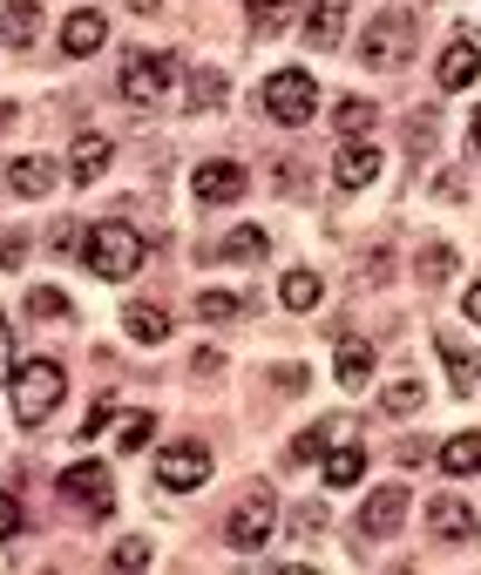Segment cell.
I'll use <instances>...</instances> for the list:
<instances>
[{
	"mask_svg": "<svg viewBox=\"0 0 481 575\" xmlns=\"http://www.w3.org/2000/svg\"><path fill=\"white\" fill-rule=\"evenodd\" d=\"M143 230H129V224H96L89 237H82V265L96 271V278H109V285H122V278H136L143 271Z\"/></svg>",
	"mask_w": 481,
	"mask_h": 575,
	"instance_id": "obj_1",
	"label": "cell"
},
{
	"mask_svg": "<svg viewBox=\"0 0 481 575\" xmlns=\"http://www.w3.org/2000/svg\"><path fill=\"white\" fill-rule=\"evenodd\" d=\"M61 393H68L61 359H28V366L14 373V420H21V427H41L55 406H61Z\"/></svg>",
	"mask_w": 481,
	"mask_h": 575,
	"instance_id": "obj_2",
	"label": "cell"
},
{
	"mask_svg": "<svg viewBox=\"0 0 481 575\" xmlns=\"http://www.w3.org/2000/svg\"><path fill=\"white\" fill-rule=\"evenodd\" d=\"M258 109H265L272 122H285V129L312 122V116H318V89H312V75H305V68H278L265 89H258Z\"/></svg>",
	"mask_w": 481,
	"mask_h": 575,
	"instance_id": "obj_3",
	"label": "cell"
},
{
	"mask_svg": "<svg viewBox=\"0 0 481 575\" xmlns=\"http://www.w3.org/2000/svg\"><path fill=\"white\" fill-rule=\"evenodd\" d=\"M272 535H278V495H272V487H252V495L230 508V522H224V542H230L237 555H258Z\"/></svg>",
	"mask_w": 481,
	"mask_h": 575,
	"instance_id": "obj_4",
	"label": "cell"
},
{
	"mask_svg": "<svg viewBox=\"0 0 481 575\" xmlns=\"http://www.w3.org/2000/svg\"><path fill=\"white\" fill-rule=\"evenodd\" d=\"M408 54H414V14H408V8L380 14V21L366 28V41H360V61H366V68H400Z\"/></svg>",
	"mask_w": 481,
	"mask_h": 575,
	"instance_id": "obj_5",
	"label": "cell"
},
{
	"mask_svg": "<svg viewBox=\"0 0 481 575\" xmlns=\"http://www.w3.org/2000/svg\"><path fill=\"white\" fill-rule=\"evenodd\" d=\"M177 81V61L170 54H149V48H136L129 61H122V102H136V109H149L156 96H164Z\"/></svg>",
	"mask_w": 481,
	"mask_h": 575,
	"instance_id": "obj_6",
	"label": "cell"
},
{
	"mask_svg": "<svg viewBox=\"0 0 481 575\" xmlns=\"http://www.w3.org/2000/svg\"><path fill=\"white\" fill-rule=\"evenodd\" d=\"M61 495H68L75 508H89V515H109V508H116V480H109V467L82 460V467L61 474Z\"/></svg>",
	"mask_w": 481,
	"mask_h": 575,
	"instance_id": "obj_7",
	"label": "cell"
},
{
	"mask_svg": "<svg viewBox=\"0 0 481 575\" xmlns=\"http://www.w3.org/2000/svg\"><path fill=\"white\" fill-rule=\"evenodd\" d=\"M400 522H408V487H373L366 508H360V535L366 542H386Z\"/></svg>",
	"mask_w": 481,
	"mask_h": 575,
	"instance_id": "obj_8",
	"label": "cell"
},
{
	"mask_svg": "<svg viewBox=\"0 0 481 575\" xmlns=\"http://www.w3.org/2000/svg\"><path fill=\"white\" fill-rule=\"evenodd\" d=\"M156 480L164 487H204L210 480V454L204 447H164L156 454Z\"/></svg>",
	"mask_w": 481,
	"mask_h": 575,
	"instance_id": "obj_9",
	"label": "cell"
},
{
	"mask_svg": "<svg viewBox=\"0 0 481 575\" xmlns=\"http://www.w3.org/2000/svg\"><path fill=\"white\" fill-rule=\"evenodd\" d=\"M373 177H380V149H373L366 136H353V142L340 149V162H333V184H340V190H366Z\"/></svg>",
	"mask_w": 481,
	"mask_h": 575,
	"instance_id": "obj_10",
	"label": "cell"
},
{
	"mask_svg": "<svg viewBox=\"0 0 481 575\" xmlns=\"http://www.w3.org/2000/svg\"><path fill=\"white\" fill-rule=\"evenodd\" d=\"M428 535H434V542H474L481 522H474L454 495H441V502H428Z\"/></svg>",
	"mask_w": 481,
	"mask_h": 575,
	"instance_id": "obj_11",
	"label": "cell"
},
{
	"mask_svg": "<svg viewBox=\"0 0 481 575\" xmlns=\"http://www.w3.org/2000/svg\"><path fill=\"white\" fill-rule=\"evenodd\" d=\"M190 190L204 204H237V197H245V170H237V162H204V170L190 177Z\"/></svg>",
	"mask_w": 481,
	"mask_h": 575,
	"instance_id": "obj_12",
	"label": "cell"
},
{
	"mask_svg": "<svg viewBox=\"0 0 481 575\" xmlns=\"http://www.w3.org/2000/svg\"><path fill=\"white\" fill-rule=\"evenodd\" d=\"M122 333L136 346H164L170 339V311L164 305H122Z\"/></svg>",
	"mask_w": 481,
	"mask_h": 575,
	"instance_id": "obj_13",
	"label": "cell"
},
{
	"mask_svg": "<svg viewBox=\"0 0 481 575\" xmlns=\"http://www.w3.org/2000/svg\"><path fill=\"white\" fill-rule=\"evenodd\" d=\"M102 34H109V21H102L96 8L68 14V21H61V54H96V48H102Z\"/></svg>",
	"mask_w": 481,
	"mask_h": 575,
	"instance_id": "obj_14",
	"label": "cell"
},
{
	"mask_svg": "<svg viewBox=\"0 0 481 575\" xmlns=\"http://www.w3.org/2000/svg\"><path fill=\"white\" fill-rule=\"evenodd\" d=\"M474 75H481V48H474L468 34H454L448 54H441V89H468Z\"/></svg>",
	"mask_w": 481,
	"mask_h": 575,
	"instance_id": "obj_15",
	"label": "cell"
},
{
	"mask_svg": "<svg viewBox=\"0 0 481 575\" xmlns=\"http://www.w3.org/2000/svg\"><path fill=\"white\" fill-rule=\"evenodd\" d=\"M360 474H366V454H360L353 434H340V440L326 447V487H353Z\"/></svg>",
	"mask_w": 481,
	"mask_h": 575,
	"instance_id": "obj_16",
	"label": "cell"
},
{
	"mask_svg": "<svg viewBox=\"0 0 481 575\" xmlns=\"http://www.w3.org/2000/svg\"><path fill=\"white\" fill-rule=\"evenodd\" d=\"M340 34H346V8H340V0H318V8L305 14V41L326 54V48H340Z\"/></svg>",
	"mask_w": 481,
	"mask_h": 575,
	"instance_id": "obj_17",
	"label": "cell"
},
{
	"mask_svg": "<svg viewBox=\"0 0 481 575\" xmlns=\"http://www.w3.org/2000/svg\"><path fill=\"white\" fill-rule=\"evenodd\" d=\"M109 170V142L102 136H82V142H75V156H68V177L75 184H96Z\"/></svg>",
	"mask_w": 481,
	"mask_h": 575,
	"instance_id": "obj_18",
	"label": "cell"
},
{
	"mask_svg": "<svg viewBox=\"0 0 481 575\" xmlns=\"http://www.w3.org/2000/svg\"><path fill=\"white\" fill-rule=\"evenodd\" d=\"M340 386H373V346L366 339H340Z\"/></svg>",
	"mask_w": 481,
	"mask_h": 575,
	"instance_id": "obj_19",
	"label": "cell"
},
{
	"mask_svg": "<svg viewBox=\"0 0 481 575\" xmlns=\"http://www.w3.org/2000/svg\"><path fill=\"white\" fill-rule=\"evenodd\" d=\"M0 34H8L14 48H28V41L41 34V8H35V0H14V8L0 14Z\"/></svg>",
	"mask_w": 481,
	"mask_h": 575,
	"instance_id": "obj_20",
	"label": "cell"
},
{
	"mask_svg": "<svg viewBox=\"0 0 481 575\" xmlns=\"http://www.w3.org/2000/svg\"><path fill=\"white\" fill-rule=\"evenodd\" d=\"M8 184H14L21 197H48V184H55V170H48V162H41V156H21V162H14V170H8Z\"/></svg>",
	"mask_w": 481,
	"mask_h": 575,
	"instance_id": "obj_21",
	"label": "cell"
},
{
	"mask_svg": "<svg viewBox=\"0 0 481 575\" xmlns=\"http://www.w3.org/2000/svg\"><path fill=\"white\" fill-rule=\"evenodd\" d=\"M441 366H448V386H454V393H474L481 366H474V359H468V353H461L454 339H441Z\"/></svg>",
	"mask_w": 481,
	"mask_h": 575,
	"instance_id": "obj_22",
	"label": "cell"
},
{
	"mask_svg": "<svg viewBox=\"0 0 481 575\" xmlns=\"http://www.w3.org/2000/svg\"><path fill=\"white\" fill-rule=\"evenodd\" d=\"M441 467H448V474H474V467H481V434H454V440L441 447Z\"/></svg>",
	"mask_w": 481,
	"mask_h": 575,
	"instance_id": "obj_23",
	"label": "cell"
},
{
	"mask_svg": "<svg viewBox=\"0 0 481 575\" xmlns=\"http://www.w3.org/2000/svg\"><path fill=\"white\" fill-rule=\"evenodd\" d=\"M210 258H230V265H237V258H265V230H258V224H245V230H230V237L217 244Z\"/></svg>",
	"mask_w": 481,
	"mask_h": 575,
	"instance_id": "obj_24",
	"label": "cell"
},
{
	"mask_svg": "<svg viewBox=\"0 0 481 575\" xmlns=\"http://www.w3.org/2000/svg\"><path fill=\"white\" fill-rule=\"evenodd\" d=\"M333 122H340V129H346V142H353V136H366V129H373V102H366V96H340Z\"/></svg>",
	"mask_w": 481,
	"mask_h": 575,
	"instance_id": "obj_25",
	"label": "cell"
},
{
	"mask_svg": "<svg viewBox=\"0 0 481 575\" xmlns=\"http://www.w3.org/2000/svg\"><path fill=\"white\" fill-rule=\"evenodd\" d=\"M149 434H156V420H149V414H116V447H122V454H143V447H149Z\"/></svg>",
	"mask_w": 481,
	"mask_h": 575,
	"instance_id": "obj_26",
	"label": "cell"
},
{
	"mask_svg": "<svg viewBox=\"0 0 481 575\" xmlns=\"http://www.w3.org/2000/svg\"><path fill=\"white\" fill-rule=\"evenodd\" d=\"M224 96H230V81H224L217 68H197V75H190V102H197V109H217Z\"/></svg>",
	"mask_w": 481,
	"mask_h": 575,
	"instance_id": "obj_27",
	"label": "cell"
},
{
	"mask_svg": "<svg viewBox=\"0 0 481 575\" xmlns=\"http://www.w3.org/2000/svg\"><path fill=\"white\" fill-rule=\"evenodd\" d=\"M278 298H285L292 311H312V305H318V278H312V271H285V285H278Z\"/></svg>",
	"mask_w": 481,
	"mask_h": 575,
	"instance_id": "obj_28",
	"label": "cell"
},
{
	"mask_svg": "<svg viewBox=\"0 0 481 575\" xmlns=\"http://www.w3.org/2000/svg\"><path fill=\"white\" fill-rule=\"evenodd\" d=\"M454 278V251L448 244H421V285H448Z\"/></svg>",
	"mask_w": 481,
	"mask_h": 575,
	"instance_id": "obj_29",
	"label": "cell"
},
{
	"mask_svg": "<svg viewBox=\"0 0 481 575\" xmlns=\"http://www.w3.org/2000/svg\"><path fill=\"white\" fill-rule=\"evenodd\" d=\"M245 14H252V28H258V34H278V28L292 21L285 0H245Z\"/></svg>",
	"mask_w": 481,
	"mask_h": 575,
	"instance_id": "obj_30",
	"label": "cell"
},
{
	"mask_svg": "<svg viewBox=\"0 0 481 575\" xmlns=\"http://www.w3.org/2000/svg\"><path fill=\"white\" fill-rule=\"evenodd\" d=\"M237 311H245V305H237L230 291H197V318H204V325H224V318H237Z\"/></svg>",
	"mask_w": 481,
	"mask_h": 575,
	"instance_id": "obj_31",
	"label": "cell"
},
{
	"mask_svg": "<svg viewBox=\"0 0 481 575\" xmlns=\"http://www.w3.org/2000/svg\"><path fill=\"white\" fill-rule=\"evenodd\" d=\"M421 399H428V386H421V379H393V386H386V414H414Z\"/></svg>",
	"mask_w": 481,
	"mask_h": 575,
	"instance_id": "obj_32",
	"label": "cell"
},
{
	"mask_svg": "<svg viewBox=\"0 0 481 575\" xmlns=\"http://www.w3.org/2000/svg\"><path fill=\"white\" fill-rule=\"evenodd\" d=\"M28 318H68V298H61L55 285H35V291H28Z\"/></svg>",
	"mask_w": 481,
	"mask_h": 575,
	"instance_id": "obj_33",
	"label": "cell"
},
{
	"mask_svg": "<svg viewBox=\"0 0 481 575\" xmlns=\"http://www.w3.org/2000/svg\"><path fill=\"white\" fill-rule=\"evenodd\" d=\"M318 447H326V420H318V427H305V434L292 440V460H318Z\"/></svg>",
	"mask_w": 481,
	"mask_h": 575,
	"instance_id": "obj_34",
	"label": "cell"
},
{
	"mask_svg": "<svg viewBox=\"0 0 481 575\" xmlns=\"http://www.w3.org/2000/svg\"><path fill=\"white\" fill-rule=\"evenodd\" d=\"M292 528H298L305 542H312V535H326V508H318V502H305V508L292 515Z\"/></svg>",
	"mask_w": 481,
	"mask_h": 575,
	"instance_id": "obj_35",
	"label": "cell"
},
{
	"mask_svg": "<svg viewBox=\"0 0 481 575\" xmlns=\"http://www.w3.org/2000/svg\"><path fill=\"white\" fill-rule=\"evenodd\" d=\"M408 149H414V156L434 149V116H414V122H408Z\"/></svg>",
	"mask_w": 481,
	"mask_h": 575,
	"instance_id": "obj_36",
	"label": "cell"
},
{
	"mask_svg": "<svg viewBox=\"0 0 481 575\" xmlns=\"http://www.w3.org/2000/svg\"><path fill=\"white\" fill-rule=\"evenodd\" d=\"M21 258H28V237H21V230H8V237H0V271H14Z\"/></svg>",
	"mask_w": 481,
	"mask_h": 575,
	"instance_id": "obj_37",
	"label": "cell"
},
{
	"mask_svg": "<svg viewBox=\"0 0 481 575\" xmlns=\"http://www.w3.org/2000/svg\"><path fill=\"white\" fill-rule=\"evenodd\" d=\"M272 386H278L285 399H298V393H305V366H278V373H272Z\"/></svg>",
	"mask_w": 481,
	"mask_h": 575,
	"instance_id": "obj_38",
	"label": "cell"
},
{
	"mask_svg": "<svg viewBox=\"0 0 481 575\" xmlns=\"http://www.w3.org/2000/svg\"><path fill=\"white\" fill-rule=\"evenodd\" d=\"M8 535H21V502L0 495V542H8Z\"/></svg>",
	"mask_w": 481,
	"mask_h": 575,
	"instance_id": "obj_39",
	"label": "cell"
},
{
	"mask_svg": "<svg viewBox=\"0 0 481 575\" xmlns=\"http://www.w3.org/2000/svg\"><path fill=\"white\" fill-rule=\"evenodd\" d=\"M116 568H149V542H122L116 548Z\"/></svg>",
	"mask_w": 481,
	"mask_h": 575,
	"instance_id": "obj_40",
	"label": "cell"
},
{
	"mask_svg": "<svg viewBox=\"0 0 481 575\" xmlns=\"http://www.w3.org/2000/svg\"><path fill=\"white\" fill-rule=\"evenodd\" d=\"M8 366H14V333H8V318H0V379H8Z\"/></svg>",
	"mask_w": 481,
	"mask_h": 575,
	"instance_id": "obj_41",
	"label": "cell"
},
{
	"mask_svg": "<svg viewBox=\"0 0 481 575\" xmlns=\"http://www.w3.org/2000/svg\"><path fill=\"white\" fill-rule=\"evenodd\" d=\"M461 311H468V318L481 325V285H468V298H461Z\"/></svg>",
	"mask_w": 481,
	"mask_h": 575,
	"instance_id": "obj_42",
	"label": "cell"
},
{
	"mask_svg": "<svg viewBox=\"0 0 481 575\" xmlns=\"http://www.w3.org/2000/svg\"><path fill=\"white\" fill-rule=\"evenodd\" d=\"M468 142H474V156H481V109H474V129H468Z\"/></svg>",
	"mask_w": 481,
	"mask_h": 575,
	"instance_id": "obj_43",
	"label": "cell"
},
{
	"mask_svg": "<svg viewBox=\"0 0 481 575\" xmlns=\"http://www.w3.org/2000/svg\"><path fill=\"white\" fill-rule=\"evenodd\" d=\"M129 8H136V14H156V0H129Z\"/></svg>",
	"mask_w": 481,
	"mask_h": 575,
	"instance_id": "obj_44",
	"label": "cell"
},
{
	"mask_svg": "<svg viewBox=\"0 0 481 575\" xmlns=\"http://www.w3.org/2000/svg\"><path fill=\"white\" fill-rule=\"evenodd\" d=\"M8 122H14V109H8V102H0V129H8Z\"/></svg>",
	"mask_w": 481,
	"mask_h": 575,
	"instance_id": "obj_45",
	"label": "cell"
}]
</instances>
